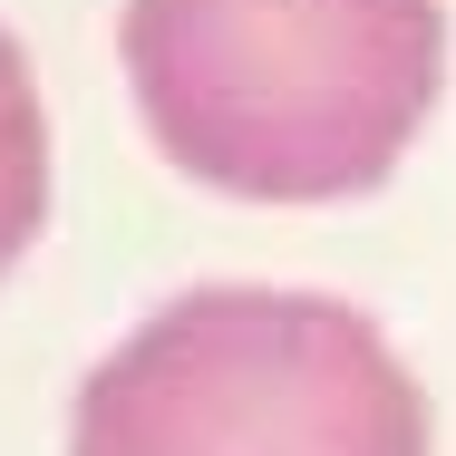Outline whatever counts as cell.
<instances>
[{
	"instance_id": "obj_3",
	"label": "cell",
	"mask_w": 456,
	"mask_h": 456,
	"mask_svg": "<svg viewBox=\"0 0 456 456\" xmlns=\"http://www.w3.org/2000/svg\"><path fill=\"white\" fill-rule=\"evenodd\" d=\"M39 214H49V117H39V78L20 39L0 29V273L29 253Z\"/></svg>"
},
{
	"instance_id": "obj_1",
	"label": "cell",
	"mask_w": 456,
	"mask_h": 456,
	"mask_svg": "<svg viewBox=\"0 0 456 456\" xmlns=\"http://www.w3.org/2000/svg\"><path fill=\"white\" fill-rule=\"evenodd\" d=\"M156 156L243 204H350L447 88V0H126Z\"/></svg>"
},
{
	"instance_id": "obj_2",
	"label": "cell",
	"mask_w": 456,
	"mask_h": 456,
	"mask_svg": "<svg viewBox=\"0 0 456 456\" xmlns=\"http://www.w3.org/2000/svg\"><path fill=\"white\" fill-rule=\"evenodd\" d=\"M69 456H437V437L369 311L204 281L97 360Z\"/></svg>"
}]
</instances>
